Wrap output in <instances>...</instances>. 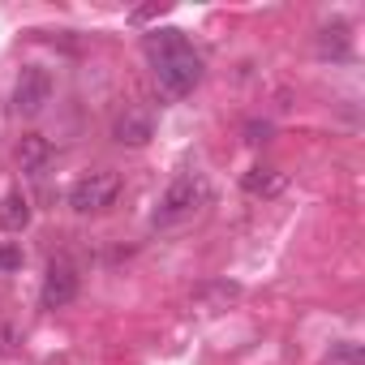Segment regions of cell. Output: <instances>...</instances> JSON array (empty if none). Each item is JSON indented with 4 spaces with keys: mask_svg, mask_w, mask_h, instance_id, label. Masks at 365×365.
Masks as SVG:
<instances>
[{
    "mask_svg": "<svg viewBox=\"0 0 365 365\" xmlns=\"http://www.w3.org/2000/svg\"><path fill=\"white\" fill-rule=\"evenodd\" d=\"M146 56H150V69H155L163 95H172V99L190 95L202 82V56L190 48V39L180 35V31H155V35H146Z\"/></svg>",
    "mask_w": 365,
    "mask_h": 365,
    "instance_id": "obj_1",
    "label": "cell"
},
{
    "mask_svg": "<svg viewBox=\"0 0 365 365\" xmlns=\"http://www.w3.org/2000/svg\"><path fill=\"white\" fill-rule=\"evenodd\" d=\"M207 202V180H202V172H180L172 185L163 190V198H159V207H155V224L159 228H168V224H180V220H190L198 207Z\"/></svg>",
    "mask_w": 365,
    "mask_h": 365,
    "instance_id": "obj_2",
    "label": "cell"
},
{
    "mask_svg": "<svg viewBox=\"0 0 365 365\" xmlns=\"http://www.w3.org/2000/svg\"><path fill=\"white\" fill-rule=\"evenodd\" d=\"M116 198H120V176L116 172H91V176H82L78 185L69 190V207L78 215H99Z\"/></svg>",
    "mask_w": 365,
    "mask_h": 365,
    "instance_id": "obj_3",
    "label": "cell"
},
{
    "mask_svg": "<svg viewBox=\"0 0 365 365\" xmlns=\"http://www.w3.org/2000/svg\"><path fill=\"white\" fill-rule=\"evenodd\" d=\"M48 99H52V73L39 69V65H26L14 82V112L31 120L48 108Z\"/></svg>",
    "mask_w": 365,
    "mask_h": 365,
    "instance_id": "obj_4",
    "label": "cell"
},
{
    "mask_svg": "<svg viewBox=\"0 0 365 365\" xmlns=\"http://www.w3.org/2000/svg\"><path fill=\"white\" fill-rule=\"evenodd\" d=\"M73 297H78V267L61 258V262H52V267H48V275H43L39 305H43V309H65Z\"/></svg>",
    "mask_w": 365,
    "mask_h": 365,
    "instance_id": "obj_5",
    "label": "cell"
},
{
    "mask_svg": "<svg viewBox=\"0 0 365 365\" xmlns=\"http://www.w3.org/2000/svg\"><path fill=\"white\" fill-rule=\"evenodd\" d=\"M150 133H155V125H150V116L138 112V108H125V112L116 116V125H112V138H116L120 146H146Z\"/></svg>",
    "mask_w": 365,
    "mask_h": 365,
    "instance_id": "obj_6",
    "label": "cell"
},
{
    "mask_svg": "<svg viewBox=\"0 0 365 365\" xmlns=\"http://www.w3.org/2000/svg\"><path fill=\"white\" fill-rule=\"evenodd\" d=\"M241 190H245L250 198H275V194L284 190V172H275V168H254V172H245Z\"/></svg>",
    "mask_w": 365,
    "mask_h": 365,
    "instance_id": "obj_7",
    "label": "cell"
},
{
    "mask_svg": "<svg viewBox=\"0 0 365 365\" xmlns=\"http://www.w3.org/2000/svg\"><path fill=\"white\" fill-rule=\"evenodd\" d=\"M26 224H31V202L22 194H5V198H0V228L22 232Z\"/></svg>",
    "mask_w": 365,
    "mask_h": 365,
    "instance_id": "obj_8",
    "label": "cell"
},
{
    "mask_svg": "<svg viewBox=\"0 0 365 365\" xmlns=\"http://www.w3.org/2000/svg\"><path fill=\"white\" fill-rule=\"evenodd\" d=\"M318 52H322V56H335V61H348V56H352V39H348V26H344V22L327 26V31H322V39H318Z\"/></svg>",
    "mask_w": 365,
    "mask_h": 365,
    "instance_id": "obj_9",
    "label": "cell"
},
{
    "mask_svg": "<svg viewBox=\"0 0 365 365\" xmlns=\"http://www.w3.org/2000/svg\"><path fill=\"white\" fill-rule=\"evenodd\" d=\"M48 155H52V146H48V138H39V133L22 138V146H18V163H22V168H43Z\"/></svg>",
    "mask_w": 365,
    "mask_h": 365,
    "instance_id": "obj_10",
    "label": "cell"
},
{
    "mask_svg": "<svg viewBox=\"0 0 365 365\" xmlns=\"http://www.w3.org/2000/svg\"><path fill=\"white\" fill-rule=\"evenodd\" d=\"M22 267V245L18 241H0V275H9Z\"/></svg>",
    "mask_w": 365,
    "mask_h": 365,
    "instance_id": "obj_11",
    "label": "cell"
},
{
    "mask_svg": "<svg viewBox=\"0 0 365 365\" xmlns=\"http://www.w3.org/2000/svg\"><path fill=\"white\" fill-rule=\"evenodd\" d=\"M361 356H365V352H361V344H339L322 365H361Z\"/></svg>",
    "mask_w": 365,
    "mask_h": 365,
    "instance_id": "obj_12",
    "label": "cell"
},
{
    "mask_svg": "<svg viewBox=\"0 0 365 365\" xmlns=\"http://www.w3.org/2000/svg\"><path fill=\"white\" fill-rule=\"evenodd\" d=\"M18 344H22V331H18V327H9V322H0V356L18 352Z\"/></svg>",
    "mask_w": 365,
    "mask_h": 365,
    "instance_id": "obj_13",
    "label": "cell"
}]
</instances>
